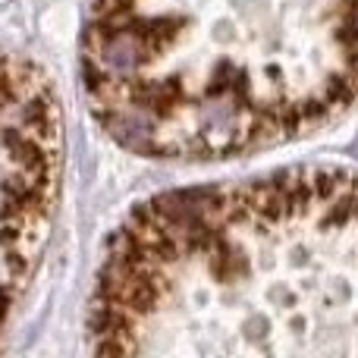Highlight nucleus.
Segmentation results:
<instances>
[{
    "label": "nucleus",
    "mask_w": 358,
    "mask_h": 358,
    "mask_svg": "<svg viewBox=\"0 0 358 358\" xmlns=\"http://www.w3.org/2000/svg\"><path fill=\"white\" fill-rule=\"evenodd\" d=\"M88 330L107 355H358V173L299 167L142 204Z\"/></svg>",
    "instance_id": "1"
},
{
    "label": "nucleus",
    "mask_w": 358,
    "mask_h": 358,
    "mask_svg": "<svg viewBox=\"0 0 358 358\" xmlns=\"http://www.w3.org/2000/svg\"><path fill=\"white\" fill-rule=\"evenodd\" d=\"M82 85L142 157L273 148L358 104V0H92Z\"/></svg>",
    "instance_id": "2"
}]
</instances>
